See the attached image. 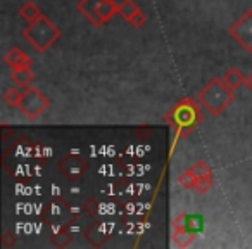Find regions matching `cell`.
I'll return each instance as SVG.
<instances>
[{
	"label": "cell",
	"instance_id": "19",
	"mask_svg": "<svg viewBox=\"0 0 252 249\" xmlns=\"http://www.w3.org/2000/svg\"><path fill=\"white\" fill-rule=\"evenodd\" d=\"M213 183H214L213 175H209V177H200V178H197V180H195V185H193V190H195L197 194H206L207 190L213 189Z\"/></svg>",
	"mask_w": 252,
	"mask_h": 249
},
{
	"label": "cell",
	"instance_id": "26",
	"mask_svg": "<svg viewBox=\"0 0 252 249\" xmlns=\"http://www.w3.org/2000/svg\"><path fill=\"white\" fill-rule=\"evenodd\" d=\"M244 87L247 88L249 92H252V73L249 74V76H245V83H244Z\"/></svg>",
	"mask_w": 252,
	"mask_h": 249
},
{
	"label": "cell",
	"instance_id": "22",
	"mask_svg": "<svg viewBox=\"0 0 252 249\" xmlns=\"http://www.w3.org/2000/svg\"><path fill=\"white\" fill-rule=\"evenodd\" d=\"M185 228H189L190 232H200L202 230V216L199 214H187L185 220Z\"/></svg>",
	"mask_w": 252,
	"mask_h": 249
},
{
	"label": "cell",
	"instance_id": "2",
	"mask_svg": "<svg viewBox=\"0 0 252 249\" xmlns=\"http://www.w3.org/2000/svg\"><path fill=\"white\" fill-rule=\"evenodd\" d=\"M61 35H63L61 28L56 23L50 21L45 14L36 19V21L30 23V25L23 30V36H25L38 52H47V50L61 38Z\"/></svg>",
	"mask_w": 252,
	"mask_h": 249
},
{
	"label": "cell",
	"instance_id": "14",
	"mask_svg": "<svg viewBox=\"0 0 252 249\" xmlns=\"http://www.w3.org/2000/svg\"><path fill=\"white\" fill-rule=\"evenodd\" d=\"M116 14H118V4H116L114 0H102V4L98 5V11H97V16L102 25L109 23Z\"/></svg>",
	"mask_w": 252,
	"mask_h": 249
},
{
	"label": "cell",
	"instance_id": "13",
	"mask_svg": "<svg viewBox=\"0 0 252 249\" xmlns=\"http://www.w3.org/2000/svg\"><path fill=\"white\" fill-rule=\"evenodd\" d=\"M140 11L142 9L138 7V4L135 2V0H121V2L118 4V14L128 23H130Z\"/></svg>",
	"mask_w": 252,
	"mask_h": 249
},
{
	"label": "cell",
	"instance_id": "12",
	"mask_svg": "<svg viewBox=\"0 0 252 249\" xmlns=\"http://www.w3.org/2000/svg\"><path fill=\"white\" fill-rule=\"evenodd\" d=\"M223 81H224V85H226V87H230L231 90L237 92L238 88L245 83V74L242 73L238 68H230V70L223 74Z\"/></svg>",
	"mask_w": 252,
	"mask_h": 249
},
{
	"label": "cell",
	"instance_id": "3",
	"mask_svg": "<svg viewBox=\"0 0 252 249\" xmlns=\"http://www.w3.org/2000/svg\"><path fill=\"white\" fill-rule=\"evenodd\" d=\"M166 121H169L175 128L189 127V130H193L202 119L200 109L192 99H183L182 102L175 106L168 114L164 116Z\"/></svg>",
	"mask_w": 252,
	"mask_h": 249
},
{
	"label": "cell",
	"instance_id": "6",
	"mask_svg": "<svg viewBox=\"0 0 252 249\" xmlns=\"http://www.w3.org/2000/svg\"><path fill=\"white\" fill-rule=\"evenodd\" d=\"M57 170L64 178L71 180V182H78L88 172V163L76 154H67L59 161Z\"/></svg>",
	"mask_w": 252,
	"mask_h": 249
},
{
	"label": "cell",
	"instance_id": "7",
	"mask_svg": "<svg viewBox=\"0 0 252 249\" xmlns=\"http://www.w3.org/2000/svg\"><path fill=\"white\" fill-rule=\"evenodd\" d=\"M47 223H50L52 227H59V225H69L71 223V211L69 204L63 199V197H57L52 203L47 206V211L43 214Z\"/></svg>",
	"mask_w": 252,
	"mask_h": 249
},
{
	"label": "cell",
	"instance_id": "4",
	"mask_svg": "<svg viewBox=\"0 0 252 249\" xmlns=\"http://www.w3.org/2000/svg\"><path fill=\"white\" fill-rule=\"evenodd\" d=\"M49 106H50V99L42 90H38V88L32 85V87L23 90V97L19 101L18 109L28 119L35 121V119H38L49 109Z\"/></svg>",
	"mask_w": 252,
	"mask_h": 249
},
{
	"label": "cell",
	"instance_id": "20",
	"mask_svg": "<svg viewBox=\"0 0 252 249\" xmlns=\"http://www.w3.org/2000/svg\"><path fill=\"white\" fill-rule=\"evenodd\" d=\"M190 170H192L193 173H195V177L197 178H200V177H209V175H213V168H211L209 165H207L206 161H197V163H193L192 166H190Z\"/></svg>",
	"mask_w": 252,
	"mask_h": 249
},
{
	"label": "cell",
	"instance_id": "5",
	"mask_svg": "<svg viewBox=\"0 0 252 249\" xmlns=\"http://www.w3.org/2000/svg\"><path fill=\"white\" fill-rule=\"evenodd\" d=\"M230 36L247 52H252V9L245 11L240 19L230 26Z\"/></svg>",
	"mask_w": 252,
	"mask_h": 249
},
{
	"label": "cell",
	"instance_id": "10",
	"mask_svg": "<svg viewBox=\"0 0 252 249\" xmlns=\"http://www.w3.org/2000/svg\"><path fill=\"white\" fill-rule=\"evenodd\" d=\"M87 239L92 246H102L109 239V230L105 227V221H94L87 228Z\"/></svg>",
	"mask_w": 252,
	"mask_h": 249
},
{
	"label": "cell",
	"instance_id": "25",
	"mask_svg": "<svg viewBox=\"0 0 252 249\" xmlns=\"http://www.w3.org/2000/svg\"><path fill=\"white\" fill-rule=\"evenodd\" d=\"M14 244H16V237L11 232H5L4 237H2V246H4V248H11V246H14Z\"/></svg>",
	"mask_w": 252,
	"mask_h": 249
},
{
	"label": "cell",
	"instance_id": "8",
	"mask_svg": "<svg viewBox=\"0 0 252 249\" xmlns=\"http://www.w3.org/2000/svg\"><path fill=\"white\" fill-rule=\"evenodd\" d=\"M4 63L7 66H11L12 70L16 68H32L33 66V59L21 49V47H11V49L5 52L4 56Z\"/></svg>",
	"mask_w": 252,
	"mask_h": 249
},
{
	"label": "cell",
	"instance_id": "18",
	"mask_svg": "<svg viewBox=\"0 0 252 249\" xmlns=\"http://www.w3.org/2000/svg\"><path fill=\"white\" fill-rule=\"evenodd\" d=\"M25 90V88H23ZM23 90H19V88H7V90L4 92V101L7 102L9 106H12V107H18L19 106V101H21L23 97Z\"/></svg>",
	"mask_w": 252,
	"mask_h": 249
},
{
	"label": "cell",
	"instance_id": "11",
	"mask_svg": "<svg viewBox=\"0 0 252 249\" xmlns=\"http://www.w3.org/2000/svg\"><path fill=\"white\" fill-rule=\"evenodd\" d=\"M11 80L19 88H28L32 87L33 80H35V73H33L32 68H16L11 73Z\"/></svg>",
	"mask_w": 252,
	"mask_h": 249
},
{
	"label": "cell",
	"instance_id": "17",
	"mask_svg": "<svg viewBox=\"0 0 252 249\" xmlns=\"http://www.w3.org/2000/svg\"><path fill=\"white\" fill-rule=\"evenodd\" d=\"M193 239H195V232H190L189 228H175L173 232V241L180 248H187Z\"/></svg>",
	"mask_w": 252,
	"mask_h": 249
},
{
	"label": "cell",
	"instance_id": "9",
	"mask_svg": "<svg viewBox=\"0 0 252 249\" xmlns=\"http://www.w3.org/2000/svg\"><path fill=\"white\" fill-rule=\"evenodd\" d=\"M102 4V0H80L76 5V11L80 12L81 16L88 19L94 26H102L100 19L97 16L98 5Z\"/></svg>",
	"mask_w": 252,
	"mask_h": 249
},
{
	"label": "cell",
	"instance_id": "24",
	"mask_svg": "<svg viewBox=\"0 0 252 249\" xmlns=\"http://www.w3.org/2000/svg\"><path fill=\"white\" fill-rule=\"evenodd\" d=\"M145 21H147V16H145V12H144V11H140L137 16H135L133 19H131L130 25L133 26V28H142V26L145 25Z\"/></svg>",
	"mask_w": 252,
	"mask_h": 249
},
{
	"label": "cell",
	"instance_id": "21",
	"mask_svg": "<svg viewBox=\"0 0 252 249\" xmlns=\"http://www.w3.org/2000/svg\"><path fill=\"white\" fill-rule=\"evenodd\" d=\"M195 173L192 172V170H187V172H183L182 175L178 177V183L183 187V189H193V185H195Z\"/></svg>",
	"mask_w": 252,
	"mask_h": 249
},
{
	"label": "cell",
	"instance_id": "16",
	"mask_svg": "<svg viewBox=\"0 0 252 249\" xmlns=\"http://www.w3.org/2000/svg\"><path fill=\"white\" fill-rule=\"evenodd\" d=\"M56 232L52 235V242L57 248H64L71 242V232H69V225H59V227H54Z\"/></svg>",
	"mask_w": 252,
	"mask_h": 249
},
{
	"label": "cell",
	"instance_id": "23",
	"mask_svg": "<svg viewBox=\"0 0 252 249\" xmlns=\"http://www.w3.org/2000/svg\"><path fill=\"white\" fill-rule=\"evenodd\" d=\"M98 203H97V197H88L87 201L83 203V210H85V213H88L90 216H97V213H98Z\"/></svg>",
	"mask_w": 252,
	"mask_h": 249
},
{
	"label": "cell",
	"instance_id": "15",
	"mask_svg": "<svg viewBox=\"0 0 252 249\" xmlns=\"http://www.w3.org/2000/svg\"><path fill=\"white\" fill-rule=\"evenodd\" d=\"M19 16H21V18L30 25V23H33L38 18H42L43 14L38 9V5H35L33 2H25V4L21 5V9H19Z\"/></svg>",
	"mask_w": 252,
	"mask_h": 249
},
{
	"label": "cell",
	"instance_id": "1",
	"mask_svg": "<svg viewBox=\"0 0 252 249\" xmlns=\"http://www.w3.org/2000/svg\"><path fill=\"white\" fill-rule=\"evenodd\" d=\"M235 101V90L226 87L223 78H211L197 94V102L213 116H220Z\"/></svg>",
	"mask_w": 252,
	"mask_h": 249
}]
</instances>
